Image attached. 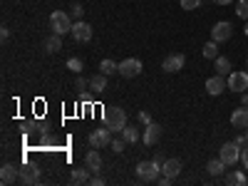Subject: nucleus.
<instances>
[{"mask_svg": "<svg viewBox=\"0 0 248 186\" xmlns=\"http://www.w3.org/2000/svg\"><path fill=\"white\" fill-rule=\"evenodd\" d=\"M243 32H246V35H248V20H246V28H243Z\"/></svg>", "mask_w": 248, "mask_h": 186, "instance_id": "obj_42", "label": "nucleus"}, {"mask_svg": "<svg viewBox=\"0 0 248 186\" xmlns=\"http://www.w3.org/2000/svg\"><path fill=\"white\" fill-rule=\"evenodd\" d=\"M99 72L109 77V75L119 72V65H117V62H112V60H102V62H99Z\"/></svg>", "mask_w": 248, "mask_h": 186, "instance_id": "obj_26", "label": "nucleus"}, {"mask_svg": "<svg viewBox=\"0 0 248 186\" xmlns=\"http://www.w3.org/2000/svg\"><path fill=\"white\" fill-rule=\"evenodd\" d=\"M229 90L236 94L248 92V72H231L229 75Z\"/></svg>", "mask_w": 248, "mask_h": 186, "instance_id": "obj_9", "label": "nucleus"}, {"mask_svg": "<svg viewBox=\"0 0 248 186\" xmlns=\"http://www.w3.org/2000/svg\"><path fill=\"white\" fill-rule=\"evenodd\" d=\"M226 90H229V82L223 79V75H216V77L206 79V92H209L211 97H218V94H223Z\"/></svg>", "mask_w": 248, "mask_h": 186, "instance_id": "obj_11", "label": "nucleus"}, {"mask_svg": "<svg viewBox=\"0 0 248 186\" xmlns=\"http://www.w3.org/2000/svg\"><path fill=\"white\" fill-rule=\"evenodd\" d=\"M159 176H161L159 161H139L137 164V181L139 184H156Z\"/></svg>", "mask_w": 248, "mask_h": 186, "instance_id": "obj_1", "label": "nucleus"}, {"mask_svg": "<svg viewBox=\"0 0 248 186\" xmlns=\"http://www.w3.org/2000/svg\"><path fill=\"white\" fill-rule=\"evenodd\" d=\"M67 70H70V72H77V75H79L82 70H85V62H82L79 57H70V60H67Z\"/></svg>", "mask_w": 248, "mask_h": 186, "instance_id": "obj_28", "label": "nucleus"}, {"mask_svg": "<svg viewBox=\"0 0 248 186\" xmlns=\"http://www.w3.org/2000/svg\"><path fill=\"white\" fill-rule=\"evenodd\" d=\"M0 37H3V43H5V40L10 37V30H8V28H3V30H0Z\"/></svg>", "mask_w": 248, "mask_h": 186, "instance_id": "obj_39", "label": "nucleus"}, {"mask_svg": "<svg viewBox=\"0 0 248 186\" xmlns=\"http://www.w3.org/2000/svg\"><path fill=\"white\" fill-rule=\"evenodd\" d=\"M50 25H52V32H57V35H67V32H72V15L70 13H65V10H55L52 15H50Z\"/></svg>", "mask_w": 248, "mask_h": 186, "instance_id": "obj_3", "label": "nucleus"}, {"mask_svg": "<svg viewBox=\"0 0 248 186\" xmlns=\"http://www.w3.org/2000/svg\"><path fill=\"white\" fill-rule=\"evenodd\" d=\"M246 67H248V60H246Z\"/></svg>", "mask_w": 248, "mask_h": 186, "instance_id": "obj_44", "label": "nucleus"}, {"mask_svg": "<svg viewBox=\"0 0 248 186\" xmlns=\"http://www.w3.org/2000/svg\"><path fill=\"white\" fill-rule=\"evenodd\" d=\"M112 144V129L109 127H99L90 134V147H109Z\"/></svg>", "mask_w": 248, "mask_h": 186, "instance_id": "obj_8", "label": "nucleus"}, {"mask_svg": "<svg viewBox=\"0 0 248 186\" xmlns=\"http://www.w3.org/2000/svg\"><path fill=\"white\" fill-rule=\"evenodd\" d=\"M144 144H147V147H156V141L161 139V127L156 122H152V124H147V132H144Z\"/></svg>", "mask_w": 248, "mask_h": 186, "instance_id": "obj_15", "label": "nucleus"}, {"mask_svg": "<svg viewBox=\"0 0 248 186\" xmlns=\"http://www.w3.org/2000/svg\"><path fill=\"white\" fill-rule=\"evenodd\" d=\"M20 181L28 184V186L37 184L40 181V167H35V164H23V167H20Z\"/></svg>", "mask_w": 248, "mask_h": 186, "instance_id": "obj_12", "label": "nucleus"}, {"mask_svg": "<svg viewBox=\"0 0 248 186\" xmlns=\"http://www.w3.org/2000/svg\"><path fill=\"white\" fill-rule=\"evenodd\" d=\"M90 179H92V171H90L87 167H79V169H75V171H72V176H70V181H72L75 186L90 184Z\"/></svg>", "mask_w": 248, "mask_h": 186, "instance_id": "obj_18", "label": "nucleus"}, {"mask_svg": "<svg viewBox=\"0 0 248 186\" xmlns=\"http://www.w3.org/2000/svg\"><path fill=\"white\" fill-rule=\"evenodd\" d=\"M85 167H87L92 174H99V169H102V156H99L97 149L87 152V156H85Z\"/></svg>", "mask_w": 248, "mask_h": 186, "instance_id": "obj_17", "label": "nucleus"}, {"mask_svg": "<svg viewBox=\"0 0 248 186\" xmlns=\"http://www.w3.org/2000/svg\"><path fill=\"white\" fill-rule=\"evenodd\" d=\"M231 124L236 129H248V107H238L233 114H231Z\"/></svg>", "mask_w": 248, "mask_h": 186, "instance_id": "obj_16", "label": "nucleus"}, {"mask_svg": "<svg viewBox=\"0 0 248 186\" xmlns=\"http://www.w3.org/2000/svg\"><path fill=\"white\" fill-rule=\"evenodd\" d=\"M246 139H248V129H246Z\"/></svg>", "mask_w": 248, "mask_h": 186, "instance_id": "obj_43", "label": "nucleus"}, {"mask_svg": "<svg viewBox=\"0 0 248 186\" xmlns=\"http://www.w3.org/2000/svg\"><path fill=\"white\" fill-rule=\"evenodd\" d=\"M102 119H105V127H109L112 132H122L124 127H127V112H124L122 107H107L105 114H102Z\"/></svg>", "mask_w": 248, "mask_h": 186, "instance_id": "obj_2", "label": "nucleus"}, {"mask_svg": "<svg viewBox=\"0 0 248 186\" xmlns=\"http://www.w3.org/2000/svg\"><path fill=\"white\" fill-rule=\"evenodd\" d=\"M75 87H77V90H85V87H90V79H85V77H79Z\"/></svg>", "mask_w": 248, "mask_h": 186, "instance_id": "obj_35", "label": "nucleus"}, {"mask_svg": "<svg viewBox=\"0 0 248 186\" xmlns=\"http://www.w3.org/2000/svg\"><path fill=\"white\" fill-rule=\"evenodd\" d=\"M60 50H62V35L52 32V35L45 40V52H47V55H57Z\"/></svg>", "mask_w": 248, "mask_h": 186, "instance_id": "obj_19", "label": "nucleus"}, {"mask_svg": "<svg viewBox=\"0 0 248 186\" xmlns=\"http://www.w3.org/2000/svg\"><path fill=\"white\" fill-rule=\"evenodd\" d=\"M241 164L248 169V147H243V149H241Z\"/></svg>", "mask_w": 248, "mask_h": 186, "instance_id": "obj_34", "label": "nucleus"}, {"mask_svg": "<svg viewBox=\"0 0 248 186\" xmlns=\"http://www.w3.org/2000/svg\"><path fill=\"white\" fill-rule=\"evenodd\" d=\"M79 99H82V102H92V92H87V90H79Z\"/></svg>", "mask_w": 248, "mask_h": 186, "instance_id": "obj_36", "label": "nucleus"}, {"mask_svg": "<svg viewBox=\"0 0 248 186\" xmlns=\"http://www.w3.org/2000/svg\"><path fill=\"white\" fill-rule=\"evenodd\" d=\"M214 62H216V75L229 77V75L233 72V67H231V60H229V57H221V55H218Z\"/></svg>", "mask_w": 248, "mask_h": 186, "instance_id": "obj_21", "label": "nucleus"}, {"mask_svg": "<svg viewBox=\"0 0 248 186\" xmlns=\"http://www.w3.org/2000/svg\"><path fill=\"white\" fill-rule=\"evenodd\" d=\"M181 167H184L181 159H167V161L161 164V176H167V179L174 181V179L181 174Z\"/></svg>", "mask_w": 248, "mask_h": 186, "instance_id": "obj_13", "label": "nucleus"}, {"mask_svg": "<svg viewBox=\"0 0 248 186\" xmlns=\"http://www.w3.org/2000/svg\"><path fill=\"white\" fill-rule=\"evenodd\" d=\"M139 122H141V124H152V117H149V112H139Z\"/></svg>", "mask_w": 248, "mask_h": 186, "instance_id": "obj_37", "label": "nucleus"}, {"mask_svg": "<svg viewBox=\"0 0 248 186\" xmlns=\"http://www.w3.org/2000/svg\"><path fill=\"white\" fill-rule=\"evenodd\" d=\"M0 181H3V184L20 181V169L15 167V164H3V167H0Z\"/></svg>", "mask_w": 248, "mask_h": 186, "instance_id": "obj_14", "label": "nucleus"}, {"mask_svg": "<svg viewBox=\"0 0 248 186\" xmlns=\"http://www.w3.org/2000/svg\"><path fill=\"white\" fill-rule=\"evenodd\" d=\"M233 37V25L231 23H226V20H221V23H216L214 28H211V40L214 43H229V40Z\"/></svg>", "mask_w": 248, "mask_h": 186, "instance_id": "obj_6", "label": "nucleus"}, {"mask_svg": "<svg viewBox=\"0 0 248 186\" xmlns=\"http://www.w3.org/2000/svg\"><path fill=\"white\" fill-rule=\"evenodd\" d=\"M141 70H144V65H141V60H137V57H127V60H122V62H119V75H122V77H127V79L139 77Z\"/></svg>", "mask_w": 248, "mask_h": 186, "instance_id": "obj_5", "label": "nucleus"}, {"mask_svg": "<svg viewBox=\"0 0 248 186\" xmlns=\"http://www.w3.org/2000/svg\"><path fill=\"white\" fill-rule=\"evenodd\" d=\"M236 15L241 20H248V0H238L236 3Z\"/></svg>", "mask_w": 248, "mask_h": 186, "instance_id": "obj_29", "label": "nucleus"}, {"mask_svg": "<svg viewBox=\"0 0 248 186\" xmlns=\"http://www.w3.org/2000/svg\"><path fill=\"white\" fill-rule=\"evenodd\" d=\"M90 90L94 92V94H99V92H105L107 90V75H92L90 77Z\"/></svg>", "mask_w": 248, "mask_h": 186, "instance_id": "obj_20", "label": "nucleus"}, {"mask_svg": "<svg viewBox=\"0 0 248 186\" xmlns=\"http://www.w3.org/2000/svg\"><path fill=\"white\" fill-rule=\"evenodd\" d=\"M206 171H209L211 176H223V171H226V164H223L221 159H211L209 164H206Z\"/></svg>", "mask_w": 248, "mask_h": 186, "instance_id": "obj_23", "label": "nucleus"}, {"mask_svg": "<svg viewBox=\"0 0 248 186\" xmlns=\"http://www.w3.org/2000/svg\"><path fill=\"white\" fill-rule=\"evenodd\" d=\"M124 147H127V141H124V137H122V139H112V144H109V149H112L114 154L124 152Z\"/></svg>", "mask_w": 248, "mask_h": 186, "instance_id": "obj_30", "label": "nucleus"}, {"mask_svg": "<svg viewBox=\"0 0 248 186\" xmlns=\"http://www.w3.org/2000/svg\"><path fill=\"white\" fill-rule=\"evenodd\" d=\"M241 105H243V107H248V92H243V94H241Z\"/></svg>", "mask_w": 248, "mask_h": 186, "instance_id": "obj_40", "label": "nucleus"}, {"mask_svg": "<svg viewBox=\"0 0 248 186\" xmlns=\"http://www.w3.org/2000/svg\"><path fill=\"white\" fill-rule=\"evenodd\" d=\"M72 37L77 40V43H90V40H92V25L85 23V20H75Z\"/></svg>", "mask_w": 248, "mask_h": 186, "instance_id": "obj_10", "label": "nucleus"}, {"mask_svg": "<svg viewBox=\"0 0 248 186\" xmlns=\"http://www.w3.org/2000/svg\"><path fill=\"white\" fill-rule=\"evenodd\" d=\"M223 181H226V186H241V184H248V176L243 171H233V174H226Z\"/></svg>", "mask_w": 248, "mask_h": 186, "instance_id": "obj_22", "label": "nucleus"}, {"mask_svg": "<svg viewBox=\"0 0 248 186\" xmlns=\"http://www.w3.org/2000/svg\"><path fill=\"white\" fill-rule=\"evenodd\" d=\"M122 137H124V141H127V144H137L139 141V129L137 127H124L122 129Z\"/></svg>", "mask_w": 248, "mask_h": 186, "instance_id": "obj_27", "label": "nucleus"}, {"mask_svg": "<svg viewBox=\"0 0 248 186\" xmlns=\"http://www.w3.org/2000/svg\"><path fill=\"white\" fill-rule=\"evenodd\" d=\"M184 65H186V57H184L181 52H174V55H167V57H164L161 70H164V72H169V75H174V72H181Z\"/></svg>", "mask_w": 248, "mask_h": 186, "instance_id": "obj_7", "label": "nucleus"}, {"mask_svg": "<svg viewBox=\"0 0 248 186\" xmlns=\"http://www.w3.org/2000/svg\"><path fill=\"white\" fill-rule=\"evenodd\" d=\"M201 5V0H181V8L184 10H196Z\"/></svg>", "mask_w": 248, "mask_h": 186, "instance_id": "obj_32", "label": "nucleus"}, {"mask_svg": "<svg viewBox=\"0 0 248 186\" xmlns=\"http://www.w3.org/2000/svg\"><path fill=\"white\" fill-rule=\"evenodd\" d=\"M233 141L238 144V147H241V149H243V147H248V139H246V134H241V137H236Z\"/></svg>", "mask_w": 248, "mask_h": 186, "instance_id": "obj_38", "label": "nucleus"}, {"mask_svg": "<svg viewBox=\"0 0 248 186\" xmlns=\"http://www.w3.org/2000/svg\"><path fill=\"white\" fill-rule=\"evenodd\" d=\"M57 144H60V139L55 137V134H43V137H40V144H37V147L40 149H57Z\"/></svg>", "mask_w": 248, "mask_h": 186, "instance_id": "obj_24", "label": "nucleus"}, {"mask_svg": "<svg viewBox=\"0 0 248 186\" xmlns=\"http://www.w3.org/2000/svg\"><path fill=\"white\" fill-rule=\"evenodd\" d=\"M214 3H216V5H231L233 0H214Z\"/></svg>", "mask_w": 248, "mask_h": 186, "instance_id": "obj_41", "label": "nucleus"}, {"mask_svg": "<svg viewBox=\"0 0 248 186\" xmlns=\"http://www.w3.org/2000/svg\"><path fill=\"white\" fill-rule=\"evenodd\" d=\"M201 52H203V57H206V60H216V57H218V43L209 40V43L203 45V50H201Z\"/></svg>", "mask_w": 248, "mask_h": 186, "instance_id": "obj_25", "label": "nucleus"}, {"mask_svg": "<svg viewBox=\"0 0 248 186\" xmlns=\"http://www.w3.org/2000/svg\"><path fill=\"white\" fill-rule=\"evenodd\" d=\"M70 15H72L75 20H82V15H85V8H82L79 3H72V5H70Z\"/></svg>", "mask_w": 248, "mask_h": 186, "instance_id": "obj_31", "label": "nucleus"}, {"mask_svg": "<svg viewBox=\"0 0 248 186\" xmlns=\"http://www.w3.org/2000/svg\"><path fill=\"white\" fill-rule=\"evenodd\" d=\"M218 159L226 164V167H233L236 161H241V147L236 141H226L221 147V152H218Z\"/></svg>", "mask_w": 248, "mask_h": 186, "instance_id": "obj_4", "label": "nucleus"}, {"mask_svg": "<svg viewBox=\"0 0 248 186\" xmlns=\"http://www.w3.org/2000/svg\"><path fill=\"white\" fill-rule=\"evenodd\" d=\"M90 186H105V179H102L99 174H94V176L90 179Z\"/></svg>", "mask_w": 248, "mask_h": 186, "instance_id": "obj_33", "label": "nucleus"}]
</instances>
